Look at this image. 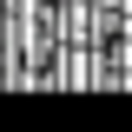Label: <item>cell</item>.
<instances>
[{"mask_svg": "<svg viewBox=\"0 0 132 132\" xmlns=\"http://www.w3.org/2000/svg\"><path fill=\"white\" fill-rule=\"evenodd\" d=\"M93 7H106V13H126V0H93Z\"/></svg>", "mask_w": 132, "mask_h": 132, "instance_id": "1", "label": "cell"}, {"mask_svg": "<svg viewBox=\"0 0 132 132\" xmlns=\"http://www.w3.org/2000/svg\"><path fill=\"white\" fill-rule=\"evenodd\" d=\"M126 13H132V0H126Z\"/></svg>", "mask_w": 132, "mask_h": 132, "instance_id": "2", "label": "cell"}, {"mask_svg": "<svg viewBox=\"0 0 132 132\" xmlns=\"http://www.w3.org/2000/svg\"><path fill=\"white\" fill-rule=\"evenodd\" d=\"M53 7H60V0H53Z\"/></svg>", "mask_w": 132, "mask_h": 132, "instance_id": "3", "label": "cell"}]
</instances>
